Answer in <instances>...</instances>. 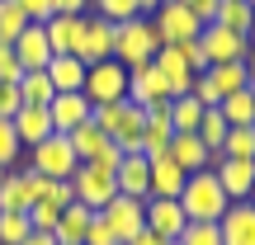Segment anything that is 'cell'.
<instances>
[{
    "label": "cell",
    "instance_id": "obj_1",
    "mask_svg": "<svg viewBox=\"0 0 255 245\" xmlns=\"http://www.w3.org/2000/svg\"><path fill=\"white\" fill-rule=\"evenodd\" d=\"M95 127H100L104 137H109L114 146H119L123 156H132V151H142V118H146V109H137L132 99H119V104H95Z\"/></svg>",
    "mask_w": 255,
    "mask_h": 245
},
{
    "label": "cell",
    "instance_id": "obj_2",
    "mask_svg": "<svg viewBox=\"0 0 255 245\" xmlns=\"http://www.w3.org/2000/svg\"><path fill=\"white\" fill-rule=\"evenodd\" d=\"M180 208H184L189 222H222V212L232 208V198L222 193V184H218L213 170H194L189 179H184V189H180Z\"/></svg>",
    "mask_w": 255,
    "mask_h": 245
},
{
    "label": "cell",
    "instance_id": "obj_3",
    "mask_svg": "<svg viewBox=\"0 0 255 245\" xmlns=\"http://www.w3.org/2000/svg\"><path fill=\"white\" fill-rule=\"evenodd\" d=\"M161 52V33H156V24H151V14H137V19H128V24H119V38H114V62L119 66H146L151 57Z\"/></svg>",
    "mask_w": 255,
    "mask_h": 245
},
{
    "label": "cell",
    "instance_id": "obj_4",
    "mask_svg": "<svg viewBox=\"0 0 255 245\" xmlns=\"http://www.w3.org/2000/svg\"><path fill=\"white\" fill-rule=\"evenodd\" d=\"M237 90H251V81H246V66L241 62H222V66H208V71H199L194 76V99L203 104V109H218L227 94H237Z\"/></svg>",
    "mask_w": 255,
    "mask_h": 245
},
{
    "label": "cell",
    "instance_id": "obj_5",
    "mask_svg": "<svg viewBox=\"0 0 255 245\" xmlns=\"http://www.w3.org/2000/svg\"><path fill=\"white\" fill-rule=\"evenodd\" d=\"M76 151H71V142H66V132H52L47 142H38V146H28V170H38L43 179H71L76 174Z\"/></svg>",
    "mask_w": 255,
    "mask_h": 245
},
{
    "label": "cell",
    "instance_id": "obj_6",
    "mask_svg": "<svg viewBox=\"0 0 255 245\" xmlns=\"http://www.w3.org/2000/svg\"><path fill=\"white\" fill-rule=\"evenodd\" d=\"M71 198L85 203L90 212H100L104 203L119 198V179H114V170H109V165H76V174H71Z\"/></svg>",
    "mask_w": 255,
    "mask_h": 245
},
{
    "label": "cell",
    "instance_id": "obj_7",
    "mask_svg": "<svg viewBox=\"0 0 255 245\" xmlns=\"http://www.w3.org/2000/svg\"><path fill=\"white\" fill-rule=\"evenodd\" d=\"M151 24H156V33H161V47L189 43V38H199V33H203V19L194 14L184 0H165V5H156Z\"/></svg>",
    "mask_w": 255,
    "mask_h": 245
},
{
    "label": "cell",
    "instance_id": "obj_8",
    "mask_svg": "<svg viewBox=\"0 0 255 245\" xmlns=\"http://www.w3.org/2000/svg\"><path fill=\"white\" fill-rule=\"evenodd\" d=\"M81 94H85L90 104H119V99H128V66H119L114 57H109V62L85 66Z\"/></svg>",
    "mask_w": 255,
    "mask_h": 245
},
{
    "label": "cell",
    "instance_id": "obj_9",
    "mask_svg": "<svg viewBox=\"0 0 255 245\" xmlns=\"http://www.w3.org/2000/svg\"><path fill=\"white\" fill-rule=\"evenodd\" d=\"M128 99L137 104V109H170V85H165V76L156 71V62L146 66H132L128 71Z\"/></svg>",
    "mask_w": 255,
    "mask_h": 245
},
{
    "label": "cell",
    "instance_id": "obj_10",
    "mask_svg": "<svg viewBox=\"0 0 255 245\" xmlns=\"http://www.w3.org/2000/svg\"><path fill=\"white\" fill-rule=\"evenodd\" d=\"M199 47H203V57H208V66H222V62H246L251 38L246 33H232V28H222V24H203Z\"/></svg>",
    "mask_w": 255,
    "mask_h": 245
},
{
    "label": "cell",
    "instance_id": "obj_11",
    "mask_svg": "<svg viewBox=\"0 0 255 245\" xmlns=\"http://www.w3.org/2000/svg\"><path fill=\"white\" fill-rule=\"evenodd\" d=\"M114 38H119V24H109V19H100V14H85V28H81V43H76V57H81L85 66L109 62V57H114Z\"/></svg>",
    "mask_w": 255,
    "mask_h": 245
},
{
    "label": "cell",
    "instance_id": "obj_12",
    "mask_svg": "<svg viewBox=\"0 0 255 245\" xmlns=\"http://www.w3.org/2000/svg\"><path fill=\"white\" fill-rule=\"evenodd\" d=\"M100 217L109 222V231L119 236V245H128L137 231L146 227V198H123V193H119L114 203H104V208H100Z\"/></svg>",
    "mask_w": 255,
    "mask_h": 245
},
{
    "label": "cell",
    "instance_id": "obj_13",
    "mask_svg": "<svg viewBox=\"0 0 255 245\" xmlns=\"http://www.w3.org/2000/svg\"><path fill=\"white\" fill-rule=\"evenodd\" d=\"M213 174H218L222 193H227L232 203H246L251 198V184H255V161H237V156H213L208 165Z\"/></svg>",
    "mask_w": 255,
    "mask_h": 245
},
{
    "label": "cell",
    "instance_id": "obj_14",
    "mask_svg": "<svg viewBox=\"0 0 255 245\" xmlns=\"http://www.w3.org/2000/svg\"><path fill=\"white\" fill-rule=\"evenodd\" d=\"M95 104L85 99L81 90H62L52 94V104H47V118H52V132H76L81 123H90Z\"/></svg>",
    "mask_w": 255,
    "mask_h": 245
},
{
    "label": "cell",
    "instance_id": "obj_15",
    "mask_svg": "<svg viewBox=\"0 0 255 245\" xmlns=\"http://www.w3.org/2000/svg\"><path fill=\"white\" fill-rule=\"evenodd\" d=\"M184 227H189V217H184L180 198H146V231H156L165 241H180Z\"/></svg>",
    "mask_w": 255,
    "mask_h": 245
},
{
    "label": "cell",
    "instance_id": "obj_16",
    "mask_svg": "<svg viewBox=\"0 0 255 245\" xmlns=\"http://www.w3.org/2000/svg\"><path fill=\"white\" fill-rule=\"evenodd\" d=\"M114 179H119V193H123V198H151V161H146L142 151L123 156L119 170H114Z\"/></svg>",
    "mask_w": 255,
    "mask_h": 245
},
{
    "label": "cell",
    "instance_id": "obj_17",
    "mask_svg": "<svg viewBox=\"0 0 255 245\" xmlns=\"http://www.w3.org/2000/svg\"><path fill=\"white\" fill-rule=\"evenodd\" d=\"M165 156H170V161L180 165L184 174L208 170V165H213V151L199 142V132H175V137H170V146H165Z\"/></svg>",
    "mask_w": 255,
    "mask_h": 245
},
{
    "label": "cell",
    "instance_id": "obj_18",
    "mask_svg": "<svg viewBox=\"0 0 255 245\" xmlns=\"http://www.w3.org/2000/svg\"><path fill=\"white\" fill-rule=\"evenodd\" d=\"M38 203V189H33V170H9L5 184H0V212H28Z\"/></svg>",
    "mask_w": 255,
    "mask_h": 245
},
{
    "label": "cell",
    "instance_id": "obj_19",
    "mask_svg": "<svg viewBox=\"0 0 255 245\" xmlns=\"http://www.w3.org/2000/svg\"><path fill=\"white\" fill-rule=\"evenodd\" d=\"M14 57H19V66L24 71H43L47 62H52V47H47V33H43V24H28L24 33L14 38Z\"/></svg>",
    "mask_w": 255,
    "mask_h": 245
},
{
    "label": "cell",
    "instance_id": "obj_20",
    "mask_svg": "<svg viewBox=\"0 0 255 245\" xmlns=\"http://www.w3.org/2000/svg\"><path fill=\"white\" fill-rule=\"evenodd\" d=\"M222 245H255V203H232L218 222Z\"/></svg>",
    "mask_w": 255,
    "mask_h": 245
},
{
    "label": "cell",
    "instance_id": "obj_21",
    "mask_svg": "<svg viewBox=\"0 0 255 245\" xmlns=\"http://www.w3.org/2000/svg\"><path fill=\"white\" fill-rule=\"evenodd\" d=\"M9 123H14V137L24 142V151L52 137V118H47V109H43V104H24V109H19Z\"/></svg>",
    "mask_w": 255,
    "mask_h": 245
},
{
    "label": "cell",
    "instance_id": "obj_22",
    "mask_svg": "<svg viewBox=\"0 0 255 245\" xmlns=\"http://www.w3.org/2000/svg\"><path fill=\"white\" fill-rule=\"evenodd\" d=\"M151 62H156V71L165 76L170 94H189V90H194V71H189V62H184V52H180V47H161Z\"/></svg>",
    "mask_w": 255,
    "mask_h": 245
},
{
    "label": "cell",
    "instance_id": "obj_23",
    "mask_svg": "<svg viewBox=\"0 0 255 245\" xmlns=\"http://www.w3.org/2000/svg\"><path fill=\"white\" fill-rule=\"evenodd\" d=\"M81 28H85V14H52V19H47L43 33H47V47H52V57H57V52H71V57H76Z\"/></svg>",
    "mask_w": 255,
    "mask_h": 245
},
{
    "label": "cell",
    "instance_id": "obj_24",
    "mask_svg": "<svg viewBox=\"0 0 255 245\" xmlns=\"http://www.w3.org/2000/svg\"><path fill=\"white\" fill-rule=\"evenodd\" d=\"M90 222H95V212L85 208V203H66L62 217H57V227H52L57 245H85V231H90Z\"/></svg>",
    "mask_w": 255,
    "mask_h": 245
},
{
    "label": "cell",
    "instance_id": "obj_25",
    "mask_svg": "<svg viewBox=\"0 0 255 245\" xmlns=\"http://www.w3.org/2000/svg\"><path fill=\"white\" fill-rule=\"evenodd\" d=\"M170 137H175V127L165 118V109H146V118H142V156L146 161H151V156H165Z\"/></svg>",
    "mask_w": 255,
    "mask_h": 245
},
{
    "label": "cell",
    "instance_id": "obj_26",
    "mask_svg": "<svg viewBox=\"0 0 255 245\" xmlns=\"http://www.w3.org/2000/svg\"><path fill=\"white\" fill-rule=\"evenodd\" d=\"M189 174L170 161V156H151V198H180Z\"/></svg>",
    "mask_w": 255,
    "mask_h": 245
},
{
    "label": "cell",
    "instance_id": "obj_27",
    "mask_svg": "<svg viewBox=\"0 0 255 245\" xmlns=\"http://www.w3.org/2000/svg\"><path fill=\"white\" fill-rule=\"evenodd\" d=\"M43 71H47V81H52L57 94H62V90H81V85H85V62L71 57V52H57Z\"/></svg>",
    "mask_w": 255,
    "mask_h": 245
},
{
    "label": "cell",
    "instance_id": "obj_28",
    "mask_svg": "<svg viewBox=\"0 0 255 245\" xmlns=\"http://www.w3.org/2000/svg\"><path fill=\"white\" fill-rule=\"evenodd\" d=\"M218 113L227 118V127H255V94L251 90H237L218 104Z\"/></svg>",
    "mask_w": 255,
    "mask_h": 245
},
{
    "label": "cell",
    "instance_id": "obj_29",
    "mask_svg": "<svg viewBox=\"0 0 255 245\" xmlns=\"http://www.w3.org/2000/svg\"><path fill=\"white\" fill-rule=\"evenodd\" d=\"M165 118H170L175 132H194V127H199V118H203V104L194 99V94H175L170 109H165Z\"/></svg>",
    "mask_w": 255,
    "mask_h": 245
},
{
    "label": "cell",
    "instance_id": "obj_30",
    "mask_svg": "<svg viewBox=\"0 0 255 245\" xmlns=\"http://www.w3.org/2000/svg\"><path fill=\"white\" fill-rule=\"evenodd\" d=\"M251 0H222L218 5V14H213V24H222V28H232V33H246L251 38Z\"/></svg>",
    "mask_w": 255,
    "mask_h": 245
},
{
    "label": "cell",
    "instance_id": "obj_31",
    "mask_svg": "<svg viewBox=\"0 0 255 245\" xmlns=\"http://www.w3.org/2000/svg\"><path fill=\"white\" fill-rule=\"evenodd\" d=\"M52 81H47V71H24V76H19V99H24V104H43V109H47V104H52Z\"/></svg>",
    "mask_w": 255,
    "mask_h": 245
},
{
    "label": "cell",
    "instance_id": "obj_32",
    "mask_svg": "<svg viewBox=\"0 0 255 245\" xmlns=\"http://www.w3.org/2000/svg\"><path fill=\"white\" fill-rule=\"evenodd\" d=\"M194 132H199V142L218 156V151H222V137H227V118H222L218 109H203V118H199V127H194Z\"/></svg>",
    "mask_w": 255,
    "mask_h": 245
},
{
    "label": "cell",
    "instance_id": "obj_33",
    "mask_svg": "<svg viewBox=\"0 0 255 245\" xmlns=\"http://www.w3.org/2000/svg\"><path fill=\"white\" fill-rule=\"evenodd\" d=\"M218 156H237V161H255V127H227Z\"/></svg>",
    "mask_w": 255,
    "mask_h": 245
},
{
    "label": "cell",
    "instance_id": "obj_34",
    "mask_svg": "<svg viewBox=\"0 0 255 245\" xmlns=\"http://www.w3.org/2000/svg\"><path fill=\"white\" fill-rule=\"evenodd\" d=\"M28 28V14L19 9V0H0V43H14Z\"/></svg>",
    "mask_w": 255,
    "mask_h": 245
},
{
    "label": "cell",
    "instance_id": "obj_35",
    "mask_svg": "<svg viewBox=\"0 0 255 245\" xmlns=\"http://www.w3.org/2000/svg\"><path fill=\"white\" fill-rule=\"evenodd\" d=\"M19 161H24V142L14 137V123L0 118V170H19Z\"/></svg>",
    "mask_w": 255,
    "mask_h": 245
},
{
    "label": "cell",
    "instance_id": "obj_36",
    "mask_svg": "<svg viewBox=\"0 0 255 245\" xmlns=\"http://www.w3.org/2000/svg\"><path fill=\"white\" fill-rule=\"evenodd\" d=\"M24 217H28V227H33V231H52V227H57V217H62V203H57L52 193H43V198H38L33 208L24 212Z\"/></svg>",
    "mask_w": 255,
    "mask_h": 245
},
{
    "label": "cell",
    "instance_id": "obj_37",
    "mask_svg": "<svg viewBox=\"0 0 255 245\" xmlns=\"http://www.w3.org/2000/svg\"><path fill=\"white\" fill-rule=\"evenodd\" d=\"M90 14L109 19V24H128V19H137L142 9H137V0H90Z\"/></svg>",
    "mask_w": 255,
    "mask_h": 245
},
{
    "label": "cell",
    "instance_id": "obj_38",
    "mask_svg": "<svg viewBox=\"0 0 255 245\" xmlns=\"http://www.w3.org/2000/svg\"><path fill=\"white\" fill-rule=\"evenodd\" d=\"M28 217L24 212H0V245H24L28 241Z\"/></svg>",
    "mask_w": 255,
    "mask_h": 245
},
{
    "label": "cell",
    "instance_id": "obj_39",
    "mask_svg": "<svg viewBox=\"0 0 255 245\" xmlns=\"http://www.w3.org/2000/svg\"><path fill=\"white\" fill-rule=\"evenodd\" d=\"M175 245H222V231H218V222H189Z\"/></svg>",
    "mask_w": 255,
    "mask_h": 245
},
{
    "label": "cell",
    "instance_id": "obj_40",
    "mask_svg": "<svg viewBox=\"0 0 255 245\" xmlns=\"http://www.w3.org/2000/svg\"><path fill=\"white\" fill-rule=\"evenodd\" d=\"M19 109H24V99H19V81H0V118H14Z\"/></svg>",
    "mask_w": 255,
    "mask_h": 245
},
{
    "label": "cell",
    "instance_id": "obj_41",
    "mask_svg": "<svg viewBox=\"0 0 255 245\" xmlns=\"http://www.w3.org/2000/svg\"><path fill=\"white\" fill-rule=\"evenodd\" d=\"M19 9L28 14V24H47V19L57 14V5H52V0H19Z\"/></svg>",
    "mask_w": 255,
    "mask_h": 245
},
{
    "label": "cell",
    "instance_id": "obj_42",
    "mask_svg": "<svg viewBox=\"0 0 255 245\" xmlns=\"http://www.w3.org/2000/svg\"><path fill=\"white\" fill-rule=\"evenodd\" d=\"M85 245H119V236L109 231V222L95 212V222H90V231H85Z\"/></svg>",
    "mask_w": 255,
    "mask_h": 245
},
{
    "label": "cell",
    "instance_id": "obj_43",
    "mask_svg": "<svg viewBox=\"0 0 255 245\" xmlns=\"http://www.w3.org/2000/svg\"><path fill=\"white\" fill-rule=\"evenodd\" d=\"M19 76H24V66H19L14 47H9V43H0V81H19Z\"/></svg>",
    "mask_w": 255,
    "mask_h": 245
},
{
    "label": "cell",
    "instance_id": "obj_44",
    "mask_svg": "<svg viewBox=\"0 0 255 245\" xmlns=\"http://www.w3.org/2000/svg\"><path fill=\"white\" fill-rule=\"evenodd\" d=\"M184 5H189L194 14L203 19V24H213V14H218V5H222V0H184Z\"/></svg>",
    "mask_w": 255,
    "mask_h": 245
},
{
    "label": "cell",
    "instance_id": "obj_45",
    "mask_svg": "<svg viewBox=\"0 0 255 245\" xmlns=\"http://www.w3.org/2000/svg\"><path fill=\"white\" fill-rule=\"evenodd\" d=\"M57 14H90V0H52Z\"/></svg>",
    "mask_w": 255,
    "mask_h": 245
},
{
    "label": "cell",
    "instance_id": "obj_46",
    "mask_svg": "<svg viewBox=\"0 0 255 245\" xmlns=\"http://www.w3.org/2000/svg\"><path fill=\"white\" fill-rule=\"evenodd\" d=\"M128 245H175V241H165V236H156V231H146V227H142V231H137V236L128 241Z\"/></svg>",
    "mask_w": 255,
    "mask_h": 245
},
{
    "label": "cell",
    "instance_id": "obj_47",
    "mask_svg": "<svg viewBox=\"0 0 255 245\" xmlns=\"http://www.w3.org/2000/svg\"><path fill=\"white\" fill-rule=\"evenodd\" d=\"M24 245H57V236H52V231H28Z\"/></svg>",
    "mask_w": 255,
    "mask_h": 245
},
{
    "label": "cell",
    "instance_id": "obj_48",
    "mask_svg": "<svg viewBox=\"0 0 255 245\" xmlns=\"http://www.w3.org/2000/svg\"><path fill=\"white\" fill-rule=\"evenodd\" d=\"M241 66H246V81H251V90H255V38H251V52H246Z\"/></svg>",
    "mask_w": 255,
    "mask_h": 245
},
{
    "label": "cell",
    "instance_id": "obj_49",
    "mask_svg": "<svg viewBox=\"0 0 255 245\" xmlns=\"http://www.w3.org/2000/svg\"><path fill=\"white\" fill-rule=\"evenodd\" d=\"M251 38H255V14H251Z\"/></svg>",
    "mask_w": 255,
    "mask_h": 245
},
{
    "label": "cell",
    "instance_id": "obj_50",
    "mask_svg": "<svg viewBox=\"0 0 255 245\" xmlns=\"http://www.w3.org/2000/svg\"><path fill=\"white\" fill-rule=\"evenodd\" d=\"M246 203H255V184H251V198H246Z\"/></svg>",
    "mask_w": 255,
    "mask_h": 245
},
{
    "label": "cell",
    "instance_id": "obj_51",
    "mask_svg": "<svg viewBox=\"0 0 255 245\" xmlns=\"http://www.w3.org/2000/svg\"><path fill=\"white\" fill-rule=\"evenodd\" d=\"M5 174H9V170H0V184H5Z\"/></svg>",
    "mask_w": 255,
    "mask_h": 245
},
{
    "label": "cell",
    "instance_id": "obj_52",
    "mask_svg": "<svg viewBox=\"0 0 255 245\" xmlns=\"http://www.w3.org/2000/svg\"><path fill=\"white\" fill-rule=\"evenodd\" d=\"M251 9H255V0H251Z\"/></svg>",
    "mask_w": 255,
    "mask_h": 245
},
{
    "label": "cell",
    "instance_id": "obj_53",
    "mask_svg": "<svg viewBox=\"0 0 255 245\" xmlns=\"http://www.w3.org/2000/svg\"><path fill=\"white\" fill-rule=\"evenodd\" d=\"M161 5H165V0H161Z\"/></svg>",
    "mask_w": 255,
    "mask_h": 245
},
{
    "label": "cell",
    "instance_id": "obj_54",
    "mask_svg": "<svg viewBox=\"0 0 255 245\" xmlns=\"http://www.w3.org/2000/svg\"><path fill=\"white\" fill-rule=\"evenodd\" d=\"M251 94H255V90H251Z\"/></svg>",
    "mask_w": 255,
    "mask_h": 245
}]
</instances>
